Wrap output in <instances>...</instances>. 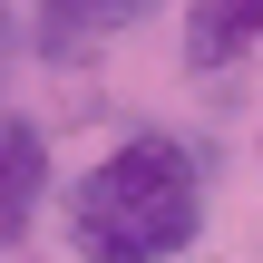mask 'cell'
I'll use <instances>...</instances> for the list:
<instances>
[{"instance_id": "obj_4", "label": "cell", "mask_w": 263, "mask_h": 263, "mask_svg": "<svg viewBox=\"0 0 263 263\" xmlns=\"http://www.w3.org/2000/svg\"><path fill=\"white\" fill-rule=\"evenodd\" d=\"M263 49V0H185L176 10V68L185 78H234Z\"/></svg>"}, {"instance_id": "obj_5", "label": "cell", "mask_w": 263, "mask_h": 263, "mask_svg": "<svg viewBox=\"0 0 263 263\" xmlns=\"http://www.w3.org/2000/svg\"><path fill=\"white\" fill-rule=\"evenodd\" d=\"M10 68H20V10L0 0V78H10Z\"/></svg>"}, {"instance_id": "obj_2", "label": "cell", "mask_w": 263, "mask_h": 263, "mask_svg": "<svg viewBox=\"0 0 263 263\" xmlns=\"http://www.w3.org/2000/svg\"><path fill=\"white\" fill-rule=\"evenodd\" d=\"M59 205V166H49V127L29 107H0V254H20L39 234V215Z\"/></svg>"}, {"instance_id": "obj_6", "label": "cell", "mask_w": 263, "mask_h": 263, "mask_svg": "<svg viewBox=\"0 0 263 263\" xmlns=\"http://www.w3.org/2000/svg\"><path fill=\"white\" fill-rule=\"evenodd\" d=\"M254 156H263V127H254Z\"/></svg>"}, {"instance_id": "obj_1", "label": "cell", "mask_w": 263, "mask_h": 263, "mask_svg": "<svg viewBox=\"0 0 263 263\" xmlns=\"http://www.w3.org/2000/svg\"><path fill=\"white\" fill-rule=\"evenodd\" d=\"M215 215V166L185 127H127L59 185V234L78 263H195Z\"/></svg>"}, {"instance_id": "obj_3", "label": "cell", "mask_w": 263, "mask_h": 263, "mask_svg": "<svg viewBox=\"0 0 263 263\" xmlns=\"http://www.w3.org/2000/svg\"><path fill=\"white\" fill-rule=\"evenodd\" d=\"M166 0H29V29H20V49H39L49 68H78V59H98L117 29H137V20H156Z\"/></svg>"}]
</instances>
